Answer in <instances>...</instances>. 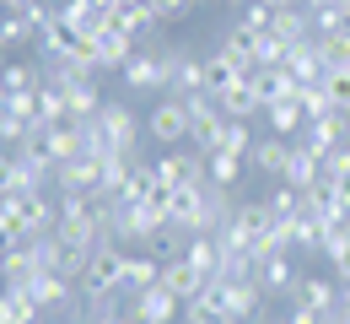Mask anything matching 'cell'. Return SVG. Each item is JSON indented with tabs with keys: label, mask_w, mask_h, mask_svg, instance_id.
<instances>
[{
	"label": "cell",
	"mask_w": 350,
	"mask_h": 324,
	"mask_svg": "<svg viewBox=\"0 0 350 324\" xmlns=\"http://www.w3.org/2000/svg\"><path fill=\"white\" fill-rule=\"evenodd\" d=\"M22 16H27V27H33V33H38V38H44L49 27H54V22H59V5H49V0H33V5H27V11H22Z\"/></svg>",
	"instance_id": "cell-38"
},
{
	"label": "cell",
	"mask_w": 350,
	"mask_h": 324,
	"mask_svg": "<svg viewBox=\"0 0 350 324\" xmlns=\"http://www.w3.org/2000/svg\"><path fill=\"white\" fill-rule=\"evenodd\" d=\"M0 324H44V308L22 286H0Z\"/></svg>",
	"instance_id": "cell-22"
},
{
	"label": "cell",
	"mask_w": 350,
	"mask_h": 324,
	"mask_svg": "<svg viewBox=\"0 0 350 324\" xmlns=\"http://www.w3.org/2000/svg\"><path fill=\"white\" fill-rule=\"evenodd\" d=\"M0 22H5V5H0Z\"/></svg>",
	"instance_id": "cell-54"
},
{
	"label": "cell",
	"mask_w": 350,
	"mask_h": 324,
	"mask_svg": "<svg viewBox=\"0 0 350 324\" xmlns=\"http://www.w3.org/2000/svg\"><path fill=\"white\" fill-rule=\"evenodd\" d=\"M243 173H248V162H243V157H232V151H221V146H216V151H205V179H211V184L232 189Z\"/></svg>",
	"instance_id": "cell-29"
},
{
	"label": "cell",
	"mask_w": 350,
	"mask_h": 324,
	"mask_svg": "<svg viewBox=\"0 0 350 324\" xmlns=\"http://www.w3.org/2000/svg\"><path fill=\"white\" fill-rule=\"evenodd\" d=\"M146 5L157 11V22H162V27H167V22H183V16L194 11V0H146Z\"/></svg>",
	"instance_id": "cell-40"
},
{
	"label": "cell",
	"mask_w": 350,
	"mask_h": 324,
	"mask_svg": "<svg viewBox=\"0 0 350 324\" xmlns=\"http://www.w3.org/2000/svg\"><path fill=\"white\" fill-rule=\"evenodd\" d=\"M264 33L286 49V44H297V38H307V33H312V16H307L302 0H297V5H286V11H269V27H264Z\"/></svg>",
	"instance_id": "cell-18"
},
{
	"label": "cell",
	"mask_w": 350,
	"mask_h": 324,
	"mask_svg": "<svg viewBox=\"0 0 350 324\" xmlns=\"http://www.w3.org/2000/svg\"><path fill=\"white\" fill-rule=\"evenodd\" d=\"M226 5H243V0H226Z\"/></svg>",
	"instance_id": "cell-55"
},
{
	"label": "cell",
	"mask_w": 350,
	"mask_h": 324,
	"mask_svg": "<svg viewBox=\"0 0 350 324\" xmlns=\"http://www.w3.org/2000/svg\"><path fill=\"white\" fill-rule=\"evenodd\" d=\"M44 265H38V254H33V243H22V249H0V286H33Z\"/></svg>",
	"instance_id": "cell-15"
},
{
	"label": "cell",
	"mask_w": 350,
	"mask_h": 324,
	"mask_svg": "<svg viewBox=\"0 0 350 324\" xmlns=\"http://www.w3.org/2000/svg\"><path fill=\"white\" fill-rule=\"evenodd\" d=\"M323 92L334 103V114H350V71H329L323 76Z\"/></svg>",
	"instance_id": "cell-37"
},
{
	"label": "cell",
	"mask_w": 350,
	"mask_h": 324,
	"mask_svg": "<svg viewBox=\"0 0 350 324\" xmlns=\"http://www.w3.org/2000/svg\"><path fill=\"white\" fill-rule=\"evenodd\" d=\"M92 125L103 130V140H108L119 157H140V125H135L130 103H103V108L92 114Z\"/></svg>",
	"instance_id": "cell-3"
},
{
	"label": "cell",
	"mask_w": 350,
	"mask_h": 324,
	"mask_svg": "<svg viewBox=\"0 0 350 324\" xmlns=\"http://www.w3.org/2000/svg\"><path fill=\"white\" fill-rule=\"evenodd\" d=\"M194 5H211V0H194Z\"/></svg>",
	"instance_id": "cell-53"
},
{
	"label": "cell",
	"mask_w": 350,
	"mask_h": 324,
	"mask_svg": "<svg viewBox=\"0 0 350 324\" xmlns=\"http://www.w3.org/2000/svg\"><path fill=\"white\" fill-rule=\"evenodd\" d=\"M259 286H264V297H297V286H302L297 260H291V254H269V260H259Z\"/></svg>",
	"instance_id": "cell-8"
},
{
	"label": "cell",
	"mask_w": 350,
	"mask_h": 324,
	"mask_svg": "<svg viewBox=\"0 0 350 324\" xmlns=\"http://www.w3.org/2000/svg\"><path fill=\"white\" fill-rule=\"evenodd\" d=\"M130 308L140 314V319H151V324H167V319L183 314V297H178L167 281H157V286H146L140 297H130Z\"/></svg>",
	"instance_id": "cell-10"
},
{
	"label": "cell",
	"mask_w": 350,
	"mask_h": 324,
	"mask_svg": "<svg viewBox=\"0 0 350 324\" xmlns=\"http://www.w3.org/2000/svg\"><path fill=\"white\" fill-rule=\"evenodd\" d=\"M119 76H124V87H130V92H167V76H162L157 49H151V54H130Z\"/></svg>",
	"instance_id": "cell-14"
},
{
	"label": "cell",
	"mask_w": 350,
	"mask_h": 324,
	"mask_svg": "<svg viewBox=\"0 0 350 324\" xmlns=\"http://www.w3.org/2000/svg\"><path fill=\"white\" fill-rule=\"evenodd\" d=\"M146 136L157 140V146H167V151L183 146V140H189V103H183V97H162V103L146 114Z\"/></svg>",
	"instance_id": "cell-4"
},
{
	"label": "cell",
	"mask_w": 350,
	"mask_h": 324,
	"mask_svg": "<svg viewBox=\"0 0 350 324\" xmlns=\"http://www.w3.org/2000/svg\"><path fill=\"white\" fill-rule=\"evenodd\" d=\"M318 179H323V157H318V151H307L302 140H291V162H286V179H280V184L312 189Z\"/></svg>",
	"instance_id": "cell-20"
},
{
	"label": "cell",
	"mask_w": 350,
	"mask_h": 324,
	"mask_svg": "<svg viewBox=\"0 0 350 324\" xmlns=\"http://www.w3.org/2000/svg\"><path fill=\"white\" fill-rule=\"evenodd\" d=\"M70 324H92V319H87V314H81V319H70Z\"/></svg>",
	"instance_id": "cell-51"
},
{
	"label": "cell",
	"mask_w": 350,
	"mask_h": 324,
	"mask_svg": "<svg viewBox=\"0 0 350 324\" xmlns=\"http://www.w3.org/2000/svg\"><path fill=\"white\" fill-rule=\"evenodd\" d=\"M323 179H334V184L350 179V146H334V151L323 157Z\"/></svg>",
	"instance_id": "cell-41"
},
{
	"label": "cell",
	"mask_w": 350,
	"mask_h": 324,
	"mask_svg": "<svg viewBox=\"0 0 350 324\" xmlns=\"http://www.w3.org/2000/svg\"><path fill=\"white\" fill-rule=\"evenodd\" d=\"M130 54H135V38H130V33H119L113 22L92 33V60H97V71H124Z\"/></svg>",
	"instance_id": "cell-11"
},
{
	"label": "cell",
	"mask_w": 350,
	"mask_h": 324,
	"mask_svg": "<svg viewBox=\"0 0 350 324\" xmlns=\"http://www.w3.org/2000/svg\"><path fill=\"white\" fill-rule=\"evenodd\" d=\"M264 200H269V211H275V216H297V211H302V189L280 184V179H275V189H269Z\"/></svg>",
	"instance_id": "cell-36"
},
{
	"label": "cell",
	"mask_w": 350,
	"mask_h": 324,
	"mask_svg": "<svg viewBox=\"0 0 350 324\" xmlns=\"http://www.w3.org/2000/svg\"><path fill=\"white\" fill-rule=\"evenodd\" d=\"M237 22H243V27H254V33H264V27H269V5H259V0H243Z\"/></svg>",
	"instance_id": "cell-42"
},
{
	"label": "cell",
	"mask_w": 350,
	"mask_h": 324,
	"mask_svg": "<svg viewBox=\"0 0 350 324\" xmlns=\"http://www.w3.org/2000/svg\"><path fill=\"white\" fill-rule=\"evenodd\" d=\"M162 281L173 286V292H178V297H183V303H189L194 292H205V286H211V281L200 276V271H194V265H189L183 254H178V260H167V265H162Z\"/></svg>",
	"instance_id": "cell-26"
},
{
	"label": "cell",
	"mask_w": 350,
	"mask_h": 324,
	"mask_svg": "<svg viewBox=\"0 0 350 324\" xmlns=\"http://www.w3.org/2000/svg\"><path fill=\"white\" fill-rule=\"evenodd\" d=\"M11 195H22V168L11 151H0V200H11Z\"/></svg>",
	"instance_id": "cell-39"
},
{
	"label": "cell",
	"mask_w": 350,
	"mask_h": 324,
	"mask_svg": "<svg viewBox=\"0 0 350 324\" xmlns=\"http://www.w3.org/2000/svg\"><path fill=\"white\" fill-rule=\"evenodd\" d=\"M340 308H345V314H350V281H345V286H340Z\"/></svg>",
	"instance_id": "cell-48"
},
{
	"label": "cell",
	"mask_w": 350,
	"mask_h": 324,
	"mask_svg": "<svg viewBox=\"0 0 350 324\" xmlns=\"http://www.w3.org/2000/svg\"><path fill=\"white\" fill-rule=\"evenodd\" d=\"M44 65H27V60H16V65H0V87L16 97V92H38L44 87Z\"/></svg>",
	"instance_id": "cell-30"
},
{
	"label": "cell",
	"mask_w": 350,
	"mask_h": 324,
	"mask_svg": "<svg viewBox=\"0 0 350 324\" xmlns=\"http://www.w3.org/2000/svg\"><path fill=\"white\" fill-rule=\"evenodd\" d=\"M183 103H189V140H194V151H216L221 130H226L221 97L216 92H194V97H183Z\"/></svg>",
	"instance_id": "cell-1"
},
{
	"label": "cell",
	"mask_w": 350,
	"mask_h": 324,
	"mask_svg": "<svg viewBox=\"0 0 350 324\" xmlns=\"http://www.w3.org/2000/svg\"><path fill=\"white\" fill-rule=\"evenodd\" d=\"M329 5H340V0H302V11H329Z\"/></svg>",
	"instance_id": "cell-45"
},
{
	"label": "cell",
	"mask_w": 350,
	"mask_h": 324,
	"mask_svg": "<svg viewBox=\"0 0 350 324\" xmlns=\"http://www.w3.org/2000/svg\"><path fill=\"white\" fill-rule=\"evenodd\" d=\"M151 168H157V179H162V184H173V189L205 184V151H183V146H173V151H167V157H157Z\"/></svg>",
	"instance_id": "cell-6"
},
{
	"label": "cell",
	"mask_w": 350,
	"mask_h": 324,
	"mask_svg": "<svg viewBox=\"0 0 350 324\" xmlns=\"http://www.w3.org/2000/svg\"><path fill=\"white\" fill-rule=\"evenodd\" d=\"M113 27L130 33V38H151L162 22H157V11H151L146 0H135V5H124V11H113Z\"/></svg>",
	"instance_id": "cell-27"
},
{
	"label": "cell",
	"mask_w": 350,
	"mask_h": 324,
	"mask_svg": "<svg viewBox=\"0 0 350 324\" xmlns=\"http://www.w3.org/2000/svg\"><path fill=\"white\" fill-rule=\"evenodd\" d=\"M65 103H70V119H92L103 108V92H97V76H76L65 87Z\"/></svg>",
	"instance_id": "cell-28"
},
{
	"label": "cell",
	"mask_w": 350,
	"mask_h": 324,
	"mask_svg": "<svg viewBox=\"0 0 350 324\" xmlns=\"http://www.w3.org/2000/svg\"><path fill=\"white\" fill-rule=\"evenodd\" d=\"M183 324H237L226 314V303H221L216 286H205V292H194L189 303H183Z\"/></svg>",
	"instance_id": "cell-21"
},
{
	"label": "cell",
	"mask_w": 350,
	"mask_h": 324,
	"mask_svg": "<svg viewBox=\"0 0 350 324\" xmlns=\"http://www.w3.org/2000/svg\"><path fill=\"white\" fill-rule=\"evenodd\" d=\"M286 324H323L312 308H302V303H291V314H286Z\"/></svg>",
	"instance_id": "cell-43"
},
{
	"label": "cell",
	"mask_w": 350,
	"mask_h": 324,
	"mask_svg": "<svg viewBox=\"0 0 350 324\" xmlns=\"http://www.w3.org/2000/svg\"><path fill=\"white\" fill-rule=\"evenodd\" d=\"M211 286L221 292V303H226V314H232L237 324H243V319H254V314L264 308V286H259L254 276H248V281H211Z\"/></svg>",
	"instance_id": "cell-9"
},
{
	"label": "cell",
	"mask_w": 350,
	"mask_h": 324,
	"mask_svg": "<svg viewBox=\"0 0 350 324\" xmlns=\"http://www.w3.org/2000/svg\"><path fill=\"white\" fill-rule=\"evenodd\" d=\"M291 303L312 308L318 319H334V314H340V281H334V276H302V286H297Z\"/></svg>",
	"instance_id": "cell-12"
},
{
	"label": "cell",
	"mask_w": 350,
	"mask_h": 324,
	"mask_svg": "<svg viewBox=\"0 0 350 324\" xmlns=\"http://www.w3.org/2000/svg\"><path fill=\"white\" fill-rule=\"evenodd\" d=\"M269 324H286V319H269Z\"/></svg>",
	"instance_id": "cell-56"
},
{
	"label": "cell",
	"mask_w": 350,
	"mask_h": 324,
	"mask_svg": "<svg viewBox=\"0 0 350 324\" xmlns=\"http://www.w3.org/2000/svg\"><path fill=\"white\" fill-rule=\"evenodd\" d=\"M183 243H189V232H183V227H173V222H157V227L140 238V249H146V254H157L162 265L183 254Z\"/></svg>",
	"instance_id": "cell-24"
},
{
	"label": "cell",
	"mask_w": 350,
	"mask_h": 324,
	"mask_svg": "<svg viewBox=\"0 0 350 324\" xmlns=\"http://www.w3.org/2000/svg\"><path fill=\"white\" fill-rule=\"evenodd\" d=\"M221 97V108H226V119H259L264 114V97H259V87L248 82V76H237L226 92H216Z\"/></svg>",
	"instance_id": "cell-17"
},
{
	"label": "cell",
	"mask_w": 350,
	"mask_h": 324,
	"mask_svg": "<svg viewBox=\"0 0 350 324\" xmlns=\"http://www.w3.org/2000/svg\"><path fill=\"white\" fill-rule=\"evenodd\" d=\"M0 151H5V146H0Z\"/></svg>",
	"instance_id": "cell-57"
},
{
	"label": "cell",
	"mask_w": 350,
	"mask_h": 324,
	"mask_svg": "<svg viewBox=\"0 0 350 324\" xmlns=\"http://www.w3.org/2000/svg\"><path fill=\"white\" fill-rule=\"evenodd\" d=\"M183 260H189L205 281H216L221 276V238L216 232H194V238L183 243Z\"/></svg>",
	"instance_id": "cell-19"
},
{
	"label": "cell",
	"mask_w": 350,
	"mask_h": 324,
	"mask_svg": "<svg viewBox=\"0 0 350 324\" xmlns=\"http://www.w3.org/2000/svg\"><path fill=\"white\" fill-rule=\"evenodd\" d=\"M130 324H151V319H140V314H135V319H130Z\"/></svg>",
	"instance_id": "cell-50"
},
{
	"label": "cell",
	"mask_w": 350,
	"mask_h": 324,
	"mask_svg": "<svg viewBox=\"0 0 350 324\" xmlns=\"http://www.w3.org/2000/svg\"><path fill=\"white\" fill-rule=\"evenodd\" d=\"M59 22L76 27V33H97V27H108L113 16H108L97 0H65V5H59Z\"/></svg>",
	"instance_id": "cell-25"
},
{
	"label": "cell",
	"mask_w": 350,
	"mask_h": 324,
	"mask_svg": "<svg viewBox=\"0 0 350 324\" xmlns=\"http://www.w3.org/2000/svg\"><path fill=\"white\" fill-rule=\"evenodd\" d=\"M323 324H340V314H334V319H323Z\"/></svg>",
	"instance_id": "cell-52"
},
{
	"label": "cell",
	"mask_w": 350,
	"mask_h": 324,
	"mask_svg": "<svg viewBox=\"0 0 350 324\" xmlns=\"http://www.w3.org/2000/svg\"><path fill=\"white\" fill-rule=\"evenodd\" d=\"M318 60H323L329 71H350V33H329V38H318Z\"/></svg>",
	"instance_id": "cell-34"
},
{
	"label": "cell",
	"mask_w": 350,
	"mask_h": 324,
	"mask_svg": "<svg viewBox=\"0 0 350 324\" xmlns=\"http://www.w3.org/2000/svg\"><path fill=\"white\" fill-rule=\"evenodd\" d=\"M124 254H130V249H119V243H97V254H92L87 276L76 281V286H81V297L119 292V286H124Z\"/></svg>",
	"instance_id": "cell-2"
},
{
	"label": "cell",
	"mask_w": 350,
	"mask_h": 324,
	"mask_svg": "<svg viewBox=\"0 0 350 324\" xmlns=\"http://www.w3.org/2000/svg\"><path fill=\"white\" fill-rule=\"evenodd\" d=\"M97 5H103V11L113 16V11H124V5H135V0H97Z\"/></svg>",
	"instance_id": "cell-44"
},
{
	"label": "cell",
	"mask_w": 350,
	"mask_h": 324,
	"mask_svg": "<svg viewBox=\"0 0 350 324\" xmlns=\"http://www.w3.org/2000/svg\"><path fill=\"white\" fill-rule=\"evenodd\" d=\"M38 33L27 27V16L22 11H5V22H0V49H22V44H33Z\"/></svg>",
	"instance_id": "cell-35"
},
{
	"label": "cell",
	"mask_w": 350,
	"mask_h": 324,
	"mask_svg": "<svg viewBox=\"0 0 350 324\" xmlns=\"http://www.w3.org/2000/svg\"><path fill=\"white\" fill-rule=\"evenodd\" d=\"M286 162H291V140L286 136H259V146L248 151V168L269 173V179H286Z\"/></svg>",
	"instance_id": "cell-16"
},
{
	"label": "cell",
	"mask_w": 350,
	"mask_h": 324,
	"mask_svg": "<svg viewBox=\"0 0 350 324\" xmlns=\"http://www.w3.org/2000/svg\"><path fill=\"white\" fill-rule=\"evenodd\" d=\"M0 243H5V249H22V243H33V227L22 222L16 200H0Z\"/></svg>",
	"instance_id": "cell-31"
},
{
	"label": "cell",
	"mask_w": 350,
	"mask_h": 324,
	"mask_svg": "<svg viewBox=\"0 0 350 324\" xmlns=\"http://www.w3.org/2000/svg\"><path fill=\"white\" fill-rule=\"evenodd\" d=\"M259 146V136L248 130V119H226V130H221V151H232V157H243L248 162V151Z\"/></svg>",
	"instance_id": "cell-32"
},
{
	"label": "cell",
	"mask_w": 350,
	"mask_h": 324,
	"mask_svg": "<svg viewBox=\"0 0 350 324\" xmlns=\"http://www.w3.org/2000/svg\"><path fill=\"white\" fill-rule=\"evenodd\" d=\"M103 162L108 157H70L54 168V195H97L103 189Z\"/></svg>",
	"instance_id": "cell-5"
},
{
	"label": "cell",
	"mask_w": 350,
	"mask_h": 324,
	"mask_svg": "<svg viewBox=\"0 0 350 324\" xmlns=\"http://www.w3.org/2000/svg\"><path fill=\"white\" fill-rule=\"evenodd\" d=\"M340 195H345V211H350V179H345V184H340Z\"/></svg>",
	"instance_id": "cell-49"
},
{
	"label": "cell",
	"mask_w": 350,
	"mask_h": 324,
	"mask_svg": "<svg viewBox=\"0 0 350 324\" xmlns=\"http://www.w3.org/2000/svg\"><path fill=\"white\" fill-rule=\"evenodd\" d=\"M248 82L259 87L264 103H275V97H291V92H297V76H291L286 65H254V71H248Z\"/></svg>",
	"instance_id": "cell-23"
},
{
	"label": "cell",
	"mask_w": 350,
	"mask_h": 324,
	"mask_svg": "<svg viewBox=\"0 0 350 324\" xmlns=\"http://www.w3.org/2000/svg\"><path fill=\"white\" fill-rule=\"evenodd\" d=\"M237 76H243V65H232L221 49H216V54H205V87H211V92H226Z\"/></svg>",
	"instance_id": "cell-33"
},
{
	"label": "cell",
	"mask_w": 350,
	"mask_h": 324,
	"mask_svg": "<svg viewBox=\"0 0 350 324\" xmlns=\"http://www.w3.org/2000/svg\"><path fill=\"white\" fill-rule=\"evenodd\" d=\"M307 151H318V157H329L334 146H350V114H329V119H312L302 125V136H297Z\"/></svg>",
	"instance_id": "cell-7"
},
{
	"label": "cell",
	"mask_w": 350,
	"mask_h": 324,
	"mask_svg": "<svg viewBox=\"0 0 350 324\" xmlns=\"http://www.w3.org/2000/svg\"><path fill=\"white\" fill-rule=\"evenodd\" d=\"M0 5H5V11H27L33 0H0Z\"/></svg>",
	"instance_id": "cell-46"
},
{
	"label": "cell",
	"mask_w": 350,
	"mask_h": 324,
	"mask_svg": "<svg viewBox=\"0 0 350 324\" xmlns=\"http://www.w3.org/2000/svg\"><path fill=\"white\" fill-rule=\"evenodd\" d=\"M135 314H113V319H92V324H130Z\"/></svg>",
	"instance_id": "cell-47"
},
{
	"label": "cell",
	"mask_w": 350,
	"mask_h": 324,
	"mask_svg": "<svg viewBox=\"0 0 350 324\" xmlns=\"http://www.w3.org/2000/svg\"><path fill=\"white\" fill-rule=\"evenodd\" d=\"M264 125H269V136H286V140H297L302 136V125H307V114H302V97L291 92V97H275V103H264V114H259Z\"/></svg>",
	"instance_id": "cell-13"
},
{
	"label": "cell",
	"mask_w": 350,
	"mask_h": 324,
	"mask_svg": "<svg viewBox=\"0 0 350 324\" xmlns=\"http://www.w3.org/2000/svg\"><path fill=\"white\" fill-rule=\"evenodd\" d=\"M0 249H5V243H0Z\"/></svg>",
	"instance_id": "cell-58"
}]
</instances>
